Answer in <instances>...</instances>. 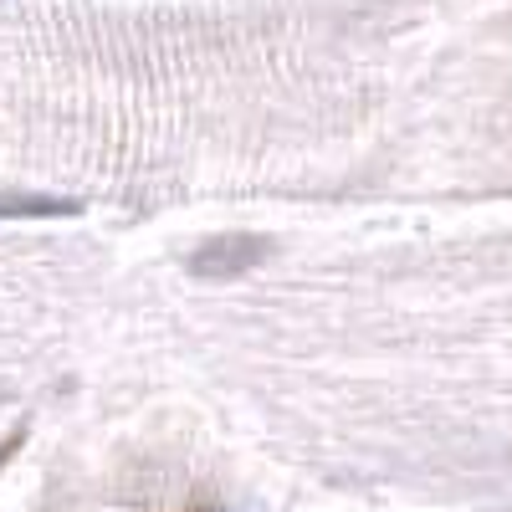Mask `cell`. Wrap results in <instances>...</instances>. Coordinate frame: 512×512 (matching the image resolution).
<instances>
[{
	"mask_svg": "<svg viewBox=\"0 0 512 512\" xmlns=\"http://www.w3.org/2000/svg\"><path fill=\"white\" fill-rule=\"evenodd\" d=\"M256 256H262V246H236V241H221V246H210L205 256H195V272H205V277H231V272L251 267Z\"/></svg>",
	"mask_w": 512,
	"mask_h": 512,
	"instance_id": "6da1fadb",
	"label": "cell"
},
{
	"mask_svg": "<svg viewBox=\"0 0 512 512\" xmlns=\"http://www.w3.org/2000/svg\"><path fill=\"white\" fill-rule=\"evenodd\" d=\"M67 200H31V195H21V200H0V216H67Z\"/></svg>",
	"mask_w": 512,
	"mask_h": 512,
	"instance_id": "7a4b0ae2",
	"label": "cell"
}]
</instances>
